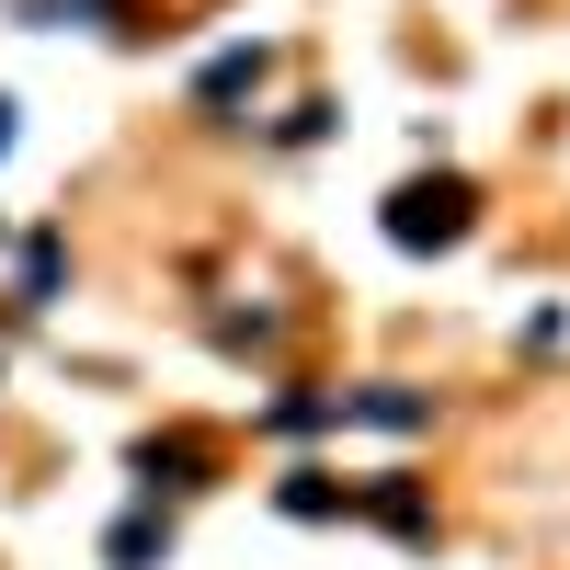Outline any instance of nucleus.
Segmentation results:
<instances>
[{
    "instance_id": "nucleus-9",
    "label": "nucleus",
    "mask_w": 570,
    "mask_h": 570,
    "mask_svg": "<svg viewBox=\"0 0 570 570\" xmlns=\"http://www.w3.org/2000/svg\"><path fill=\"white\" fill-rule=\"evenodd\" d=\"M285 513H343V491H331L320 468H308V480H285Z\"/></svg>"
},
{
    "instance_id": "nucleus-7",
    "label": "nucleus",
    "mask_w": 570,
    "mask_h": 570,
    "mask_svg": "<svg viewBox=\"0 0 570 570\" xmlns=\"http://www.w3.org/2000/svg\"><path fill=\"white\" fill-rule=\"evenodd\" d=\"M23 23H115V0H23Z\"/></svg>"
},
{
    "instance_id": "nucleus-5",
    "label": "nucleus",
    "mask_w": 570,
    "mask_h": 570,
    "mask_svg": "<svg viewBox=\"0 0 570 570\" xmlns=\"http://www.w3.org/2000/svg\"><path fill=\"white\" fill-rule=\"evenodd\" d=\"M104 559H115V570H149V559H171V525H149V513H126V525L104 537Z\"/></svg>"
},
{
    "instance_id": "nucleus-10",
    "label": "nucleus",
    "mask_w": 570,
    "mask_h": 570,
    "mask_svg": "<svg viewBox=\"0 0 570 570\" xmlns=\"http://www.w3.org/2000/svg\"><path fill=\"white\" fill-rule=\"evenodd\" d=\"M0 149H12V104H0Z\"/></svg>"
},
{
    "instance_id": "nucleus-4",
    "label": "nucleus",
    "mask_w": 570,
    "mask_h": 570,
    "mask_svg": "<svg viewBox=\"0 0 570 570\" xmlns=\"http://www.w3.org/2000/svg\"><path fill=\"white\" fill-rule=\"evenodd\" d=\"M252 80H263V46H228V58H206V80H195V104H240Z\"/></svg>"
},
{
    "instance_id": "nucleus-3",
    "label": "nucleus",
    "mask_w": 570,
    "mask_h": 570,
    "mask_svg": "<svg viewBox=\"0 0 570 570\" xmlns=\"http://www.w3.org/2000/svg\"><path fill=\"white\" fill-rule=\"evenodd\" d=\"M343 411L354 422H389V434H422V422H434V400H411V389H354Z\"/></svg>"
},
{
    "instance_id": "nucleus-6",
    "label": "nucleus",
    "mask_w": 570,
    "mask_h": 570,
    "mask_svg": "<svg viewBox=\"0 0 570 570\" xmlns=\"http://www.w3.org/2000/svg\"><path fill=\"white\" fill-rule=\"evenodd\" d=\"M58 297V240H23V308Z\"/></svg>"
},
{
    "instance_id": "nucleus-8",
    "label": "nucleus",
    "mask_w": 570,
    "mask_h": 570,
    "mask_svg": "<svg viewBox=\"0 0 570 570\" xmlns=\"http://www.w3.org/2000/svg\"><path fill=\"white\" fill-rule=\"evenodd\" d=\"M365 513H376V525H400V537H422V491H376Z\"/></svg>"
},
{
    "instance_id": "nucleus-2",
    "label": "nucleus",
    "mask_w": 570,
    "mask_h": 570,
    "mask_svg": "<svg viewBox=\"0 0 570 570\" xmlns=\"http://www.w3.org/2000/svg\"><path fill=\"white\" fill-rule=\"evenodd\" d=\"M137 491H206V445L195 434H149V445H137Z\"/></svg>"
},
{
    "instance_id": "nucleus-1",
    "label": "nucleus",
    "mask_w": 570,
    "mask_h": 570,
    "mask_svg": "<svg viewBox=\"0 0 570 570\" xmlns=\"http://www.w3.org/2000/svg\"><path fill=\"white\" fill-rule=\"evenodd\" d=\"M468 217H480V195H468L456 171H434V183H400V195H389V240L400 252H456Z\"/></svg>"
}]
</instances>
